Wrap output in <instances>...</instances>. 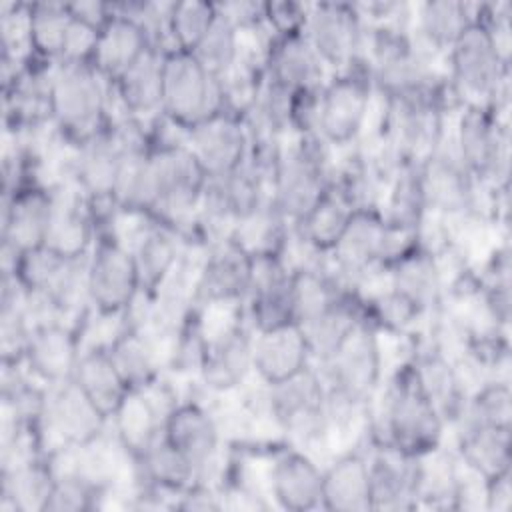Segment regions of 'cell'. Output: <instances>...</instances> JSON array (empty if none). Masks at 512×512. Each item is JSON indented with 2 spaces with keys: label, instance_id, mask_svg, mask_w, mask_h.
<instances>
[{
  "label": "cell",
  "instance_id": "f1b7e54d",
  "mask_svg": "<svg viewBox=\"0 0 512 512\" xmlns=\"http://www.w3.org/2000/svg\"><path fill=\"white\" fill-rule=\"evenodd\" d=\"M164 52L166 50L150 46L124 74L114 80L118 100L132 120H144L162 110Z\"/></svg>",
  "mask_w": 512,
  "mask_h": 512
},
{
  "label": "cell",
  "instance_id": "484cf974",
  "mask_svg": "<svg viewBox=\"0 0 512 512\" xmlns=\"http://www.w3.org/2000/svg\"><path fill=\"white\" fill-rule=\"evenodd\" d=\"M132 252L140 290L152 294L170 274L182 256V242L178 234L160 224L144 222L130 236L126 244Z\"/></svg>",
  "mask_w": 512,
  "mask_h": 512
},
{
  "label": "cell",
  "instance_id": "60d3db41",
  "mask_svg": "<svg viewBox=\"0 0 512 512\" xmlns=\"http://www.w3.org/2000/svg\"><path fill=\"white\" fill-rule=\"evenodd\" d=\"M352 212V206L336 190L328 188V192L316 202V206L294 224L296 238L318 252L330 254L340 234L344 232Z\"/></svg>",
  "mask_w": 512,
  "mask_h": 512
},
{
  "label": "cell",
  "instance_id": "4dcf8cb0",
  "mask_svg": "<svg viewBox=\"0 0 512 512\" xmlns=\"http://www.w3.org/2000/svg\"><path fill=\"white\" fill-rule=\"evenodd\" d=\"M110 12V20L100 28L92 64L104 78L114 82L152 46V42L140 22L112 8Z\"/></svg>",
  "mask_w": 512,
  "mask_h": 512
},
{
  "label": "cell",
  "instance_id": "603a6c76",
  "mask_svg": "<svg viewBox=\"0 0 512 512\" xmlns=\"http://www.w3.org/2000/svg\"><path fill=\"white\" fill-rule=\"evenodd\" d=\"M84 196L76 184L52 188V218L44 246L60 256H86L92 246V222L84 208Z\"/></svg>",
  "mask_w": 512,
  "mask_h": 512
},
{
  "label": "cell",
  "instance_id": "74e56055",
  "mask_svg": "<svg viewBox=\"0 0 512 512\" xmlns=\"http://www.w3.org/2000/svg\"><path fill=\"white\" fill-rule=\"evenodd\" d=\"M230 238L250 256H282V250L290 240L288 220L278 212L270 198H266L236 224Z\"/></svg>",
  "mask_w": 512,
  "mask_h": 512
},
{
  "label": "cell",
  "instance_id": "8fae6325",
  "mask_svg": "<svg viewBox=\"0 0 512 512\" xmlns=\"http://www.w3.org/2000/svg\"><path fill=\"white\" fill-rule=\"evenodd\" d=\"M302 32L326 68L346 70L364 56L366 22L356 4H306Z\"/></svg>",
  "mask_w": 512,
  "mask_h": 512
},
{
  "label": "cell",
  "instance_id": "44dd1931",
  "mask_svg": "<svg viewBox=\"0 0 512 512\" xmlns=\"http://www.w3.org/2000/svg\"><path fill=\"white\" fill-rule=\"evenodd\" d=\"M264 62L266 76L290 92L318 90L326 72L324 62L302 30L274 36Z\"/></svg>",
  "mask_w": 512,
  "mask_h": 512
},
{
  "label": "cell",
  "instance_id": "7dc6e473",
  "mask_svg": "<svg viewBox=\"0 0 512 512\" xmlns=\"http://www.w3.org/2000/svg\"><path fill=\"white\" fill-rule=\"evenodd\" d=\"M104 492L98 490L94 484L84 480L78 474L66 472L56 474L54 490L50 494V500L46 504V510L50 512H82L92 510L96 506V496H102Z\"/></svg>",
  "mask_w": 512,
  "mask_h": 512
},
{
  "label": "cell",
  "instance_id": "7bdbcfd3",
  "mask_svg": "<svg viewBox=\"0 0 512 512\" xmlns=\"http://www.w3.org/2000/svg\"><path fill=\"white\" fill-rule=\"evenodd\" d=\"M218 6V4H216ZM194 58L216 78L226 76L242 58V32L240 28L220 10L192 50Z\"/></svg>",
  "mask_w": 512,
  "mask_h": 512
},
{
  "label": "cell",
  "instance_id": "ba28073f",
  "mask_svg": "<svg viewBox=\"0 0 512 512\" xmlns=\"http://www.w3.org/2000/svg\"><path fill=\"white\" fill-rule=\"evenodd\" d=\"M152 164V206L150 212L170 224H186L196 216L206 172L186 144L156 146Z\"/></svg>",
  "mask_w": 512,
  "mask_h": 512
},
{
  "label": "cell",
  "instance_id": "d6986e66",
  "mask_svg": "<svg viewBox=\"0 0 512 512\" xmlns=\"http://www.w3.org/2000/svg\"><path fill=\"white\" fill-rule=\"evenodd\" d=\"M384 278L390 288L410 298L424 312L442 306L448 292V272L442 258L418 244L386 264Z\"/></svg>",
  "mask_w": 512,
  "mask_h": 512
},
{
  "label": "cell",
  "instance_id": "9a60e30c",
  "mask_svg": "<svg viewBox=\"0 0 512 512\" xmlns=\"http://www.w3.org/2000/svg\"><path fill=\"white\" fill-rule=\"evenodd\" d=\"M248 318L256 332L296 322L294 272L284 256H252L248 286Z\"/></svg>",
  "mask_w": 512,
  "mask_h": 512
},
{
  "label": "cell",
  "instance_id": "816d5d0a",
  "mask_svg": "<svg viewBox=\"0 0 512 512\" xmlns=\"http://www.w3.org/2000/svg\"><path fill=\"white\" fill-rule=\"evenodd\" d=\"M68 6V12L72 18L88 24V26H94V28H102L112 12H110V2H94V0H84V2H72V4H66Z\"/></svg>",
  "mask_w": 512,
  "mask_h": 512
},
{
  "label": "cell",
  "instance_id": "5bb4252c",
  "mask_svg": "<svg viewBox=\"0 0 512 512\" xmlns=\"http://www.w3.org/2000/svg\"><path fill=\"white\" fill-rule=\"evenodd\" d=\"M140 282L130 248L118 238L102 240L88 256V298L90 306L100 314H122Z\"/></svg>",
  "mask_w": 512,
  "mask_h": 512
},
{
  "label": "cell",
  "instance_id": "f35d334b",
  "mask_svg": "<svg viewBox=\"0 0 512 512\" xmlns=\"http://www.w3.org/2000/svg\"><path fill=\"white\" fill-rule=\"evenodd\" d=\"M418 162L420 160H410L400 164L386 182L382 216L390 226L416 230L418 222L426 214Z\"/></svg>",
  "mask_w": 512,
  "mask_h": 512
},
{
  "label": "cell",
  "instance_id": "7402d4cb",
  "mask_svg": "<svg viewBox=\"0 0 512 512\" xmlns=\"http://www.w3.org/2000/svg\"><path fill=\"white\" fill-rule=\"evenodd\" d=\"M310 350L302 328L292 322L254 334V374L264 384L292 378L310 366Z\"/></svg>",
  "mask_w": 512,
  "mask_h": 512
},
{
  "label": "cell",
  "instance_id": "cb8c5ba5",
  "mask_svg": "<svg viewBox=\"0 0 512 512\" xmlns=\"http://www.w3.org/2000/svg\"><path fill=\"white\" fill-rule=\"evenodd\" d=\"M80 352L82 348L70 326L52 322L32 330L24 362L32 376L52 386L74 376Z\"/></svg>",
  "mask_w": 512,
  "mask_h": 512
},
{
  "label": "cell",
  "instance_id": "ee69618b",
  "mask_svg": "<svg viewBox=\"0 0 512 512\" xmlns=\"http://www.w3.org/2000/svg\"><path fill=\"white\" fill-rule=\"evenodd\" d=\"M218 6L202 0L172 2L168 14V38L172 48L192 52L200 38L210 28Z\"/></svg>",
  "mask_w": 512,
  "mask_h": 512
},
{
  "label": "cell",
  "instance_id": "bcb514c9",
  "mask_svg": "<svg viewBox=\"0 0 512 512\" xmlns=\"http://www.w3.org/2000/svg\"><path fill=\"white\" fill-rule=\"evenodd\" d=\"M364 298H366V304L372 306L376 320L386 330L396 332V334H404V332L412 330L418 324V320L426 314L410 298H406L404 294L390 288L386 284V278H384V284L378 286V290L366 294Z\"/></svg>",
  "mask_w": 512,
  "mask_h": 512
},
{
  "label": "cell",
  "instance_id": "2e32d148",
  "mask_svg": "<svg viewBox=\"0 0 512 512\" xmlns=\"http://www.w3.org/2000/svg\"><path fill=\"white\" fill-rule=\"evenodd\" d=\"M252 278V256L232 238L220 240L206 248L198 280L194 304L204 308L236 306L246 298Z\"/></svg>",
  "mask_w": 512,
  "mask_h": 512
},
{
  "label": "cell",
  "instance_id": "83f0119b",
  "mask_svg": "<svg viewBox=\"0 0 512 512\" xmlns=\"http://www.w3.org/2000/svg\"><path fill=\"white\" fill-rule=\"evenodd\" d=\"M478 4L458 0H430L414 6L410 32L418 44L440 56L476 18Z\"/></svg>",
  "mask_w": 512,
  "mask_h": 512
},
{
  "label": "cell",
  "instance_id": "f907efd6",
  "mask_svg": "<svg viewBox=\"0 0 512 512\" xmlns=\"http://www.w3.org/2000/svg\"><path fill=\"white\" fill-rule=\"evenodd\" d=\"M510 506H512V486H510V470H508L486 480L484 508L496 510V512H508Z\"/></svg>",
  "mask_w": 512,
  "mask_h": 512
},
{
  "label": "cell",
  "instance_id": "d4e9b609",
  "mask_svg": "<svg viewBox=\"0 0 512 512\" xmlns=\"http://www.w3.org/2000/svg\"><path fill=\"white\" fill-rule=\"evenodd\" d=\"M418 456L384 446L368 460L370 496L376 510H404L416 506Z\"/></svg>",
  "mask_w": 512,
  "mask_h": 512
},
{
  "label": "cell",
  "instance_id": "c3c4849f",
  "mask_svg": "<svg viewBox=\"0 0 512 512\" xmlns=\"http://www.w3.org/2000/svg\"><path fill=\"white\" fill-rule=\"evenodd\" d=\"M4 56L20 60V56L32 48L30 42V6L2 4L0 12Z\"/></svg>",
  "mask_w": 512,
  "mask_h": 512
},
{
  "label": "cell",
  "instance_id": "30bf717a",
  "mask_svg": "<svg viewBox=\"0 0 512 512\" xmlns=\"http://www.w3.org/2000/svg\"><path fill=\"white\" fill-rule=\"evenodd\" d=\"M426 210L442 218L484 214L480 208V184L458 158L450 134L418 162Z\"/></svg>",
  "mask_w": 512,
  "mask_h": 512
},
{
  "label": "cell",
  "instance_id": "d590c367",
  "mask_svg": "<svg viewBox=\"0 0 512 512\" xmlns=\"http://www.w3.org/2000/svg\"><path fill=\"white\" fill-rule=\"evenodd\" d=\"M108 352L130 390L150 386L162 368V352L144 330H124Z\"/></svg>",
  "mask_w": 512,
  "mask_h": 512
},
{
  "label": "cell",
  "instance_id": "b9f144b4",
  "mask_svg": "<svg viewBox=\"0 0 512 512\" xmlns=\"http://www.w3.org/2000/svg\"><path fill=\"white\" fill-rule=\"evenodd\" d=\"M2 476V510H46L56 482V474L50 464L32 460L14 470L2 472Z\"/></svg>",
  "mask_w": 512,
  "mask_h": 512
},
{
  "label": "cell",
  "instance_id": "e575fe53",
  "mask_svg": "<svg viewBox=\"0 0 512 512\" xmlns=\"http://www.w3.org/2000/svg\"><path fill=\"white\" fill-rule=\"evenodd\" d=\"M72 380L108 418H112L130 390L106 346L82 348Z\"/></svg>",
  "mask_w": 512,
  "mask_h": 512
},
{
  "label": "cell",
  "instance_id": "ac0fdd59",
  "mask_svg": "<svg viewBox=\"0 0 512 512\" xmlns=\"http://www.w3.org/2000/svg\"><path fill=\"white\" fill-rule=\"evenodd\" d=\"M222 434L216 414L196 400L178 402L164 424V436L194 464L198 478L216 464Z\"/></svg>",
  "mask_w": 512,
  "mask_h": 512
},
{
  "label": "cell",
  "instance_id": "7a4b0ae2",
  "mask_svg": "<svg viewBox=\"0 0 512 512\" xmlns=\"http://www.w3.org/2000/svg\"><path fill=\"white\" fill-rule=\"evenodd\" d=\"M444 426V418L416 384L412 368L408 374L398 372L382 390L374 428L384 446L422 456L440 446Z\"/></svg>",
  "mask_w": 512,
  "mask_h": 512
},
{
  "label": "cell",
  "instance_id": "d6a6232c",
  "mask_svg": "<svg viewBox=\"0 0 512 512\" xmlns=\"http://www.w3.org/2000/svg\"><path fill=\"white\" fill-rule=\"evenodd\" d=\"M322 504L330 510H370L368 460L358 452H346L322 472Z\"/></svg>",
  "mask_w": 512,
  "mask_h": 512
},
{
  "label": "cell",
  "instance_id": "52a82bcc",
  "mask_svg": "<svg viewBox=\"0 0 512 512\" xmlns=\"http://www.w3.org/2000/svg\"><path fill=\"white\" fill-rule=\"evenodd\" d=\"M162 112L184 128H192L224 112L220 80L212 76L192 52L176 48L164 52Z\"/></svg>",
  "mask_w": 512,
  "mask_h": 512
},
{
  "label": "cell",
  "instance_id": "277c9868",
  "mask_svg": "<svg viewBox=\"0 0 512 512\" xmlns=\"http://www.w3.org/2000/svg\"><path fill=\"white\" fill-rule=\"evenodd\" d=\"M452 146L480 186L498 190L510 182V128L508 118L490 106L466 104L456 118Z\"/></svg>",
  "mask_w": 512,
  "mask_h": 512
},
{
  "label": "cell",
  "instance_id": "5b68a950",
  "mask_svg": "<svg viewBox=\"0 0 512 512\" xmlns=\"http://www.w3.org/2000/svg\"><path fill=\"white\" fill-rule=\"evenodd\" d=\"M92 62L60 60L50 74L52 120L78 142L102 130L108 86Z\"/></svg>",
  "mask_w": 512,
  "mask_h": 512
},
{
  "label": "cell",
  "instance_id": "ffe728a7",
  "mask_svg": "<svg viewBox=\"0 0 512 512\" xmlns=\"http://www.w3.org/2000/svg\"><path fill=\"white\" fill-rule=\"evenodd\" d=\"M122 130H98L74 146L72 182L96 200L114 196L122 162Z\"/></svg>",
  "mask_w": 512,
  "mask_h": 512
},
{
  "label": "cell",
  "instance_id": "ab89813d",
  "mask_svg": "<svg viewBox=\"0 0 512 512\" xmlns=\"http://www.w3.org/2000/svg\"><path fill=\"white\" fill-rule=\"evenodd\" d=\"M134 460L136 472L148 480V486L164 492H184L198 480L194 464L164 434Z\"/></svg>",
  "mask_w": 512,
  "mask_h": 512
},
{
  "label": "cell",
  "instance_id": "4fadbf2b",
  "mask_svg": "<svg viewBox=\"0 0 512 512\" xmlns=\"http://www.w3.org/2000/svg\"><path fill=\"white\" fill-rule=\"evenodd\" d=\"M108 416L86 396L70 378L48 386L46 408L42 416L44 436H50L54 448L86 446L106 434Z\"/></svg>",
  "mask_w": 512,
  "mask_h": 512
},
{
  "label": "cell",
  "instance_id": "3957f363",
  "mask_svg": "<svg viewBox=\"0 0 512 512\" xmlns=\"http://www.w3.org/2000/svg\"><path fill=\"white\" fill-rule=\"evenodd\" d=\"M450 78L452 84L466 104L490 106L500 114H508V74L506 64L478 16L450 46Z\"/></svg>",
  "mask_w": 512,
  "mask_h": 512
},
{
  "label": "cell",
  "instance_id": "836d02e7",
  "mask_svg": "<svg viewBox=\"0 0 512 512\" xmlns=\"http://www.w3.org/2000/svg\"><path fill=\"white\" fill-rule=\"evenodd\" d=\"M362 314L352 296L342 292L332 304L320 310L316 316L300 322L298 326L304 332L310 358L320 364L330 358L342 342L360 326Z\"/></svg>",
  "mask_w": 512,
  "mask_h": 512
},
{
  "label": "cell",
  "instance_id": "9c48e42d",
  "mask_svg": "<svg viewBox=\"0 0 512 512\" xmlns=\"http://www.w3.org/2000/svg\"><path fill=\"white\" fill-rule=\"evenodd\" d=\"M316 370L328 394L368 404L380 386L384 370V348L374 326L362 320L342 346L320 362Z\"/></svg>",
  "mask_w": 512,
  "mask_h": 512
},
{
  "label": "cell",
  "instance_id": "e0dca14e",
  "mask_svg": "<svg viewBox=\"0 0 512 512\" xmlns=\"http://www.w3.org/2000/svg\"><path fill=\"white\" fill-rule=\"evenodd\" d=\"M186 146L210 178L232 172L248 160L250 134L244 118L224 110L188 128Z\"/></svg>",
  "mask_w": 512,
  "mask_h": 512
},
{
  "label": "cell",
  "instance_id": "4316f807",
  "mask_svg": "<svg viewBox=\"0 0 512 512\" xmlns=\"http://www.w3.org/2000/svg\"><path fill=\"white\" fill-rule=\"evenodd\" d=\"M270 494L278 506L306 510L322 502V470L306 452H286L270 464Z\"/></svg>",
  "mask_w": 512,
  "mask_h": 512
},
{
  "label": "cell",
  "instance_id": "f6af8a7d",
  "mask_svg": "<svg viewBox=\"0 0 512 512\" xmlns=\"http://www.w3.org/2000/svg\"><path fill=\"white\" fill-rule=\"evenodd\" d=\"M72 16L66 4L42 2L30 6V42L32 46L48 58H62V48L66 40Z\"/></svg>",
  "mask_w": 512,
  "mask_h": 512
},
{
  "label": "cell",
  "instance_id": "681fc988",
  "mask_svg": "<svg viewBox=\"0 0 512 512\" xmlns=\"http://www.w3.org/2000/svg\"><path fill=\"white\" fill-rule=\"evenodd\" d=\"M174 506L182 508V510H220V508H224V496L216 494L206 484L194 482L184 490L182 500L176 502Z\"/></svg>",
  "mask_w": 512,
  "mask_h": 512
},
{
  "label": "cell",
  "instance_id": "6da1fadb",
  "mask_svg": "<svg viewBox=\"0 0 512 512\" xmlns=\"http://www.w3.org/2000/svg\"><path fill=\"white\" fill-rule=\"evenodd\" d=\"M326 144L316 134L288 136L274 158L268 198L292 224L302 220L330 188Z\"/></svg>",
  "mask_w": 512,
  "mask_h": 512
},
{
  "label": "cell",
  "instance_id": "f546056e",
  "mask_svg": "<svg viewBox=\"0 0 512 512\" xmlns=\"http://www.w3.org/2000/svg\"><path fill=\"white\" fill-rule=\"evenodd\" d=\"M52 218V190L32 188L12 198H4L2 228L4 242L20 252L44 246Z\"/></svg>",
  "mask_w": 512,
  "mask_h": 512
},
{
  "label": "cell",
  "instance_id": "1f68e13d",
  "mask_svg": "<svg viewBox=\"0 0 512 512\" xmlns=\"http://www.w3.org/2000/svg\"><path fill=\"white\" fill-rule=\"evenodd\" d=\"M410 368L424 396L434 404L444 422L450 424L468 396L454 360L428 344L416 354Z\"/></svg>",
  "mask_w": 512,
  "mask_h": 512
},
{
  "label": "cell",
  "instance_id": "7c38bea8",
  "mask_svg": "<svg viewBox=\"0 0 512 512\" xmlns=\"http://www.w3.org/2000/svg\"><path fill=\"white\" fill-rule=\"evenodd\" d=\"M206 334V354L200 370V384L208 394L238 392L254 372L252 330L230 316Z\"/></svg>",
  "mask_w": 512,
  "mask_h": 512
},
{
  "label": "cell",
  "instance_id": "8992f818",
  "mask_svg": "<svg viewBox=\"0 0 512 512\" xmlns=\"http://www.w3.org/2000/svg\"><path fill=\"white\" fill-rule=\"evenodd\" d=\"M372 78L358 72V62L340 70L318 92L316 136L334 148L356 144L372 112Z\"/></svg>",
  "mask_w": 512,
  "mask_h": 512
},
{
  "label": "cell",
  "instance_id": "8d00e7d4",
  "mask_svg": "<svg viewBox=\"0 0 512 512\" xmlns=\"http://www.w3.org/2000/svg\"><path fill=\"white\" fill-rule=\"evenodd\" d=\"M460 462L482 478L510 470V428L480 426L456 436Z\"/></svg>",
  "mask_w": 512,
  "mask_h": 512
}]
</instances>
